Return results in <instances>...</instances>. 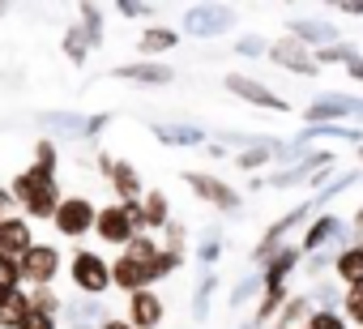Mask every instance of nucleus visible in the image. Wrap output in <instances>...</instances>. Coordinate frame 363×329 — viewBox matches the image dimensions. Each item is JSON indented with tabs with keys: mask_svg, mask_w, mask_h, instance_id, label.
<instances>
[{
	"mask_svg": "<svg viewBox=\"0 0 363 329\" xmlns=\"http://www.w3.org/2000/svg\"><path fill=\"white\" fill-rule=\"evenodd\" d=\"M111 77L137 82V86H167V82L175 77V69H171V65H158V60H141V65H116Z\"/></svg>",
	"mask_w": 363,
	"mask_h": 329,
	"instance_id": "obj_20",
	"label": "nucleus"
},
{
	"mask_svg": "<svg viewBox=\"0 0 363 329\" xmlns=\"http://www.w3.org/2000/svg\"><path fill=\"white\" fill-rule=\"evenodd\" d=\"M218 252H223V231H218V227L201 231V244H197V265H201V274H214Z\"/></svg>",
	"mask_w": 363,
	"mask_h": 329,
	"instance_id": "obj_29",
	"label": "nucleus"
},
{
	"mask_svg": "<svg viewBox=\"0 0 363 329\" xmlns=\"http://www.w3.org/2000/svg\"><path fill=\"white\" fill-rule=\"evenodd\" d=\"M99 172H103L107 184L116 189V201H141V197H145V184H141V176H137L133 162L111 158V154H99Z\"/></svg>",
	"mask_w": 363,
	"mask_h": 329,
	"instance_id": "obj_9",
	"label": "nucleus"
},
{
	"mask_svg": "<svg viewBox=\"0 0 363 329\" xmlns=\"http://www.w3.org/2000/svg\"><path fill=\"white\" fill-rule=\"evenodd\" d=\"M94 223H99V206L90 201V197H65L60 201V210H56V218H52V227L65 235V240H82V235H94Z\"/></svg>",
	"mask_w": 363,
	"mask_h": 329,
	"instance_id": "obj_3",
	"label": "nucleus"
},
{
	"mask_svg": "<svg viewBox=\"0 0 363 329\" xmlns=\"http://www.w3.org/2000/svg\"><path fill=\"white\" fill-rule=\"evenodd\" d=\"M111 120H116L111 111H99V116H86V137H99V133H103V128H107Z\"/></svg>",
	"mask_w": 363,
	"mask_h": 329,
	"instance_id": "obj_47",
	"label": "nucleus"
},
{
	"mask_svg": "<svg viewBox=\"0 0 363 329\" xmlns=\"http://www.w3.org/2000/svg\"><path fill=\"white\" fill-rule=\"evenodd\" d=\"M325 167H337V158H333V150H312L303 162H291V167H278L265 184H274V189H295V184H312Z\"/></svg>",
	"mask_w": 363,
	"mask_h": 329,
	"instance_id": "obj_7",
	"label": "nucleus"
},
{
	"mask_svg": "<svg viewBox=\"0 0 363 329\" xmlns=\"http://www.w3.org/2000/svg\"><path fill=\"white\" fill-rule=\"evenodd\" d=\"M39 124L60 137H86V116H77V111H43Z\"/></svg>",
	"mask_w": 363,
	"mask_h": 329,
	"instance_id": "obj_28",
	"label": "nucleus"
},
{
	"mask_svg": "<svg viewBox=\"0 0 363 329\" xmlns=\"http://www.w3.org/2000/svg\"><path fill=\"white\" fill-rule=\"evenodd\" d=\"M286 35H291V39H299L303 48H312V52L342 43V30H337L333 22H320V18H299V22H286Z\"/></svg>",
	"mask_w": 363,
	"mask_h": 329,
	"instance_id": "obj_14",
	"label": "nucleus"
},
{
	"mask_svg": "<svg viewBox=\"0 0 363 329\" xmlns=\"http://www.w3.org/2000/svg\"><path fill=\"white\" fill-rule=\"evenodd\" d=\"M252 295H257V299L265 295V274H261V269H252V274H244V278L235 282V291H231V308H244Z\"/></svg>",
	"mask_w": 363,
	"mask_h": 329,
	"instance_id": "obj_30",
	"label": "nucleus"
},
{
	"mask_svg": "<svg viewBox=\"0 0 363 329\" xmlns=\"http://www.w3.org/2000/svg\"><path fill=\"white\" fill-rule=\"evenodd\" d=\"M60 320H65L69 329H103L111 316H107V303H103V299H86V295H77V299H65Z\"/></svg>",
	"mask_w": 363,
	"mask_h": 329,
	"instance_id": "obj_15",
	"label": "nucleus"
},
{
	"mask_svg": "<svg viewBox=\"0 0 363 329\" xmlns=\"http://www.w3.org/2000/svg\"><path fill=\"white\" fill-rule=\"evenodd\" d=\"M342 299H346V286L342 282H316V291H312V303L316 308H329V312H342Z\"/></svg>",
	"mask_w": 363,
	"mask_h": 329,
	"instance_id": "obj_32",
	"label": "nucleus"
},
{
	"mask_svg": "<svg viewBox=\"0 0 363 329\" xmlns=\"http://www.w3.org/2000/svg\"><path fill=\"white\" fill-rule=\"evenodd\" d=\"M308 124H346V120H363V99L350 94H320L303 107Z\"/></svg>",
	"mask_w": 363,
	"mask_h": 329,
	"instance_id": "obj_6",
	"label": "nucleus"
},
{
	"mask_svg": "<svg viewBox=\"0 0 363 329\" xmlns=\"http://www.w3.org/2000/svg\"><path fill=\"white\" fill-rule=\"evenodd\" d=\"M342 252H346V248H320V252H312V257H303V265H308L303 274H312V278L320 282V274H325V269H333Z\"/></svg>",
	"mask_w": 363,
	"mask_h": 329,
	"instance_id": "obj_38",
	"label": "nucleus"
},
{
	"mask_svg": "<svg viewBox=\"0 0 363 329\" xmlns=\"http://www.w3.org/2000/svg\"><path fill=\"white\" fill-rule=\"evenodd\" d=\"M39 240H35V231H30V223L22 218V214H13V218H5L0 223V257H13V261H22L30 248H35Z\"/></svg>",
	"mask_w": 363,
	"mask_h": 329,
	"instance_id": "obj_17",
	"label": "nucleus"
},
{
	"mask_svg": "<svg viewBox=\"0 0 363 329\" xmlns=\"http://www.w3.org/2000/svg\"><path fill=\"white\" fill-rule=\"evenodd\" d=\"M77 13H82V30H86L90 48H99V43H103V9H99V5H82Z\"/></svg>",
	"mask_w": 363,
	"mask_h": 329,
	"instance_id": "obj_37",
	"label": "nucleus"
},
{
	"mask_svg": "<svg viewBox=\"0 0 363 329\" xmlns=\"http://www.w3.org/2000/svg\"><path fill=\"white\" fill-rule=\"evenodd\" d=\"M60 201H65L60 184L35 189V193H26V197H22V218H26V223H52V218H56V210H60Z\"/></svg>",
	"mask_w": 363,
	"mask_h": 329,
	"instance_id": "obj_19",
	"label": "nucleus"
},
{
	"mask_svg": "<svg viewBox=\"0 0 363 329\" xmlns=\"http://www.w3.org/2000/svg\"><path fill=\"white\" fill-rule=\"evenodd\" d=\"M22 286H26L22 261H13V257H0V291H22Z\"/></svg>",
	"mask_w": 363,
	"mask_h": 329,
	"instance_id": "obj_40",
	"label": "nucleus"
},
{
	"mask_svg": "<svg viewBox=\"0 0 363 329\" xmlns=\"http://www.w3.org/2000/svg\"><path fill=\"white\" fill-rule=\"evenodd\" d=\"M69 278H73L77 295L103 299V295L111 291V261H103L94 248H73V257H69Z\"/></svg>",
	"mask_w": 363,
	"mask_h": 329,
	"instance_id": "obj_1",
	"label": "nucleus"
},
{
	"mask_svg": "<svg viewBox=\"0 0 363 329\" xmlns=\"http://www.w3.org/2000/svg\"><path fill=\"white\" fill-rule=\"evenodd\" d=\"M94 235H99L103 244H111V248H120V252H124V248L137 240V227H133V218L124 214V206H120V201H111V206H103V210H99Z\"/></svg>",
	"mask_w": 363,
	"mask_h": 329,
	"instance_id": "obj_11",
	"label": "nucleus"
},
{
	"mask_svg": "<svg viewBox=\"0 0 363 329\" xmlns=\"http://www.w3.org/2000/svg\"><path fill=\"white\" fill-rule=\"evenodd\" d=\"M308 329H350V320L342 312H329V308H316L308 316Z\"/></svg>",
	"mask_w": 363,
	"mask_h": 329,
	"instance_id": "obj_43",
	"label": "nucleus"
},
{
	"mask_svg": "<svg viewBox=\"0 0 363 329\" xmlns=\"http://www.w3.org/2000/svg\"><path fill=\"white\" fill-rule=\"evenodd\" d=\"M354 248H363V227H354Z\"/></svg>",
	"mask_w": 363,
	"mask_h": 329,
	"instance_id": "obj_53",
	"label": "nucleus"
},
{
	"mask_svg": "<svg viewBox=\"0 0 363 329\" xmlns=\"http://www.w3.org/2000/svg\"><path fill=\"white\" fill-rule=\"evenodd\" d=\"M150 133L162 145H210V133L201 124H150Z\"/></svg>",
	"mask_w": 363,
	"mask_h": 329,
	"instance_id": "obj_21",
	"label": "nucleus"
},
{
	"mask_svg": "<svg viewBox=\"0 0 363 329\" xmlns=\"http://www.w3.org/2000/svg\"><path fill=\"white\" fill-rule=\"evenodd\" d=\"M162 235H167V240H162V248H167V252H179V257H189V227L179 223V218H171V223L162 227Z\"/></svg>",
	"mask_w": 363,
	"mask_h": 329,
	"instance_id": "obj_36",
	"label": "nucleus"
},
{
	"mask_svg": "<svg viewBox=\"0 0 363 329\" xmlns=\"http://www.w3.org/2000/svg\"><path fill=\"white\" fill-rule=\"evenodd\" d=\"M13 214H18V197H13V189H0V223L13 218Z\"/></svg>",
	"mask_w": 363,
	"mask_h": 329,
	"instance_id": "obj_48",
	"label": "nucleus"
},
{
	"mask_svg": "<svg viewBox=\"0 0 363 329\" xmlns=\"http://www.w3.org/2000/svg\"><path fill=\"white\" fill-rule=\"evenodd\" d=\"M303 265V248L299 244H282L265 265H261V274H265V291H291V274Z\"/></svg>",
	"mask_w": 363,
	"mask_h": 329,
	"instance_id": "obj_13",
	"label": "nucleus"
},
{
	"mask_svg": "<svg viewBox=\"0 0 363 329\" xmlns=\"http://www.w3.org/2000/svg\"><path fill=\"white\" fill-rule=\"evenodd\" d=\"M179 30H171V26H145L141 30V39H137V52L145 56V60H154V56H167V52H175L179 48Z\"/></svg>",
	"mask_w": 363,
	"mask_h": 329,
	"instance_id": "obj_22",
	"label": "nucleus"
},
{
	"mask_svg": "<svg viewBox=\"0 0 363 329\" xmlns=\"http://www.w3.org/2000/svg\"><path fill=\"white\" fill-rule=\"evenodd\" d=\"M30 312V291H0V329H18Z\"/></svg>",
	"mask_w": 363,
	"mask_h": 329,
	"instance_id": "obj_25",
	"label": "nucleus"
},
{
	"mask_svg": "<svg viewBox=\"0 0 363 329\" xmlns=\"http://www.w3.org/2000/svg\"><path fill=\"white\" fill-rule=\"evenodd\" d=\"M179 265H184V257H179V252H167V248H158V257L150 261V278H154V282H162V278H171Z\"/></svg>",
	"mask_w": 363,
	"mask_h": 329,
	"instance_id": "obj_39",
	"label": "nucleus"
},
{
	"mask_svg": "<svg viewBox=\"0 0 363 329\" xmlns=\"http://www.w3.org/2000/svg\"><path fill=\"white\" fill-rule=\"evenodd\" d=\"M227 90H231L235 99L252 103V107H265V111L291 116V103H286V99H278V94H274L265 82H257V77H248V73H227Z\"/></svg>",
	"mask_w": 363,
	"mask_h": 329,
	"instance_id": "obj_10",
	"label": "nucleus"
},
{
	"mask_svg": "<svg viewBox=\"0 0 363 329\" xmlns=\"http://www.w3.org/2000/svg\"><path fill=\"white\" fill-rule=\"evenodd\" d=\"M18 329H56V316H43V312H35V308H30V312H26V320H22Z\"/></svg>",
	"mask_w": 363,
	"mask_h": 329,
	"instance_id": "obj_46",
	"label": "nucleus"
},
{
	"mask_svg": "<svg viewBox=\"0 0 363 329\" xmlns=\"http://www.w3.org/2000/svg\"><path fill=\"white\" fill-rule=\"evenodd\" d=\"M184 184H189L201 201H210L214 210H223V214H240V210H244L240 189L223 184V180H218V176H210V172H184Z\"/></svg>",
	"mask_w": 363,
	"mask_h": 329,
	"instance_id": "obj_5",
	"label": "nucleus"
},
{
	"mask_svg": "<svg viewBox=\"0 0 363 329\" xmlns=\"http://www.w3.org/2000/svg\"><path fill=\"white\" fill-rule=\"evenodd\" d=\"M103 329H133V325H128V320H120V316H111V320H107Z\"/></svg>",
	"mask_w": 363,
	"mask_h": 329,
	"instance_id": "obj_52",
	"label": "nucleus"
},
{
	"mask_svg": "<svg viewBox=\"0 0 363 329\" xmlns=\"http://www.w3.org/2000/svg\"><path fill=\"white\" fill-rule=\"evenodd\" d=\"M316 312V303H312V295H291L286 303H282V312L274 316V325L269 329H299V325H308V316Z\"/></svg>",
	"mask_w": 363,
	"mask_h": 329,
	"instance_id": "obj_24",
	"label": "nucleus"
},
{
	"mask_svg": "<svg viewBox=\"0 0 363 329\" xmlns=\"http://www.w3.org/2000/svg\"><path fill=\"white\" fill-rule=\"evenodd\" d=\"M60 248L56 244H35L26 257H22V274H26V286H52L56 274H60Z\"/></svg>",
	"mask_w": 363,
	"mask_h": 329,
	"instance_id": "obj_12",
	"label": "nucleus"
},
{
	"mask_svg": "<svg viewBox=\"0 0 363 329\" xmlns=\"http://www.w3.org/2000/svg\"><path fill=\"white\" fill-rule=\"evenodd\" d=\"M30 308H35V312H43V316H56V320H60L65 299H60L52 286H30Z\"/></svg>",
	"mask_w": 363,
	"mask_h": 329,
	"instance_id": "obj_33",
	"label": "nucleus"
},
{
	"mask_svg": "<svg viewBox=\"0 0 363 329\" xmlns=\"http://www.w3.org/2000/svg\"><path fill=\"white\" fill-rule=\"evenodd\" d=\"M333 278L350 291V286H363V248H346L342 257H337V265H333Z\"/></svg>",
	"mask_w": 363,
	"mask_h": 329,
	"instance_id": "obj_26",
	"label": "nucleus"
},
{
	"mask_svg": "<svg viewBox=\"0 0 363 329\" xmlns=\"http://www.w3.org/2000/svg\"><path fill=\"white\" fill-rule=\"evenodd\" d=\"M359 162H363V145H359Z\"/></svg>",
	"mask_w": 363,
	"mask_h": 329,
	"instance_id": "obj_55",
	"label": "nucleus"
},
{
	"mask_svg": "<svg viewBox=\"0 0 363 329\" xmlns=\"http://www.w3.org/2000/svg\"><path fill=\"white\" fill-rule=\"evenodd\" d=\"M154 13V5H137V0H124L120 5V18H150Z\"/></svg>",
	"mask_w": 363,
	"mask_h": 329,
	"instance_id": "obj_49",
	"label": "nucleus"
},
{
	"mask_svg": "<svg viewBox=\"0 0 363 329\" xmlns=\"http://www.w3.org/2000/svg\"><path fill=\"white\" fill-rule=\"evenodd\" d=\"M337 13H346V18H363V0H350V5H337Z\"/></svg>",
	"mask_w": 363,
	"mask_h": 329,
	"instance_id": "obj_50",
	"label": "nucleus"
},
{
	"mask_svg": "<svg viewBox=\"0 0 363 329\" xmlns=\"http://www.w3.org/2000/svg\"><path fill=\"white\" fill-rule=\"evenodd\" d=\"M346 73H350L354 82H363V56H359V60H350V65H346Z\"/></svg>",
	"mask_w": 363,
	"mask_h": 329,
	"instance_id": "obj_51",
	"label": "nucleus"
},
{
	"mask_svg": "<svg viewBox=\"0 0 363 329\" xmlns=\"http://www.w3.org/2000/svg\"><path fill=\"white\" fill-rule=\"evenodd\" d=\"M158 248H162V244H158V240H154V235H137V240H133V244H128V248H124V252H128V257H137V261H145V265H150V261H154V257H158Z\"/></svg>",
	"mask_w": 363,
	"mask_h": 329,
	"instance_id": "obj_44",
	"label": "nucleus"
},
{
	"mask_svg": "<svg viewBox=\"0 0 363 329\" xmlns=\"http://www.w3.org/2000/svg\"><path fill=\"white\" fill-rule=\"evenodd\" d=\"M141 210H145V235H158V231L171 223V201H167L162 189H150V193L141 197Z\"/></svg>",
	"mask_w": 363,
	"mask_h": 329,
	"instance_id": "obj_23",
	"label": "nucleus"
},
{
	"mask_svg": "<svg viewBox=\"0 0 363 329\" xmlns=\"http://www.w3.org/2000/svg\"><path fill=\"white\" fill-rule=\"evenodd\" d=\"M359 180H363V172L354 167V172H346V176H337V180H329V189H320V193H316L312 201H316V206H325L329 197H337V193H346V189H350V184H359Z\"/></svg>",
	"mask_w": 363,
	"mask_h": 329,
	"instance_id": "obj_42",
	"label": "nucleus"
},
{
	"mask_svg": "<svg viewBox=\"0 0 363 329\" xmlns=\"http://www.w3.org/2000/svg\"><path fill=\"white\" fill-rule=\"evenodd\" d=\"M342 316L350 320V329H363V286H350L342 299Z\"/></svg>",
	"mask_w": 363,
	"mask_h": 329,
	"instance_id": "obj_41",
	"label": "nucleus"
},
{
	"mask_svg": "<svg viewBox=\"0 0 363 329\" xmlns=\"http://www.w3.org/2000/svg\"><path fill=\"white\" fill-rule=\"evenodd\" d=\"M94 48H90V39H86V30H82V22L77 26H69V35H65V56L73 60V65H86V56H90Z\"/></svg>",
	"mask_w": 363,
	"mask_h": 329,
	"instance_id": "obj_34",
	"label": "nucleus"
},
{
	"mask_svg": "<svg viewBox=\"0 0 363 329\" xmlns=\"http://www.w3.org/2000/svg\"><path fill=\"white\" fill-rule=\"evenodd\" d=\"M162 316H167V308H162V299L154 295V286L128 295V316H124V320H128L133 329H158Z\"/></svg>",
	"mask_w": 363,
	"mask_h": 329,
	"instance_id": "obj_18",
	"label": "nucleus"
},
{
	"mask_svg": "<svg viewBox=\"0 0 363 329\" xmlns=\"http://www.w3.org/2000/svg\"><path fill=\"white\" fill-rule=\"evenodd\" d=\"M218 291V274H201L197 291H193V320H206L210 316V299Z\"/></svg>",
	"mask_w": 363,
	"mask_h": 329,
	"instance_id": "obj_31",
	"label": "nucleus"
},
{
	"mask_svg": "<svg viewBox=\"0 0 363 329\" xmlns=\"http://www.w3.org/2000/svg\"><path fill=\"white\" fill-rule=\"evenodd\" d=\"M111 286H120L124 295H137V291L154 286L150 265H145V261H137V257H128V252H120V257L111 261Z\"/></svg>",
	"mask_w": 363,
	"mask_h": 329,
	"instance_id": "obj_16",
	"label": "nucleus"
},
{
	"mask_svg": "<svg viewBox=\"0 0 363 329\" xmlns=\"http://www.w3.org/2000/svg\"><path fill=\"white\" fill-rule=\"evenodd\" d=\"M235 22H240L235 5H189L184 22H179V35H189V39H218V35L235 30Z\"/></svg>",
	"mask_w": 363,
	"mask_h": 329,
	"instance_id": "obj_2",
	"label": "nucleus"
},
{
	"mask_svg": "<svg viewBox=\"0 0 363 329\" xmlns=\"http://www.w3.org/2000/svg\"><path fill=\"white\" fill-rule=\"evenodd\" d=\"M299 329H308V325H299Z\"/></svg>",
	"mask_w": 363,
	"mask_h": 329,
	"instance_id": "obj_56",
	"label": "nucleus"
},
{
	"mask_svg": "<svg viewBox=\"0 0 363 329\" xmlns=\"http://www.w3.org/2000/svg\"><path fill=\"white\" fill-rule=\"evenodd\" d=\"M354 244V235H350V227L337 218V214H316L312 223H308V231H303V257H312V252H320V248H350Z\"/></svg>",
	"mask_w": 363,
	"mask_h": 329,
	"instance_id": "obj_4",
	"label": "nucleus"
},
{
	"mask_svg": "<svg viewBox=\"0 0 363 329\" xmlns=\"http://www.w3.org/2000/svg\"><path fill=\"white\" fill-rule=\"evenodd\" d=\"M235 52H240V56H248V60H257V56H269V43H265L261 35H244V39L235 43Z\"/></svg>",
	"mask_w": 363,
	"mask_h": 329,
	"instance_id": "obj_45",
	"label": "nucleus"
},
{
	"mask_svg": "<svg viewBox=\"0 0 363 329\" xmlns=\"http://www.w3.org/2000/svg\"><path fill=\"white\" fill-rule=\"evenodd\" d=\"M350 60H359V48L346 43V39L333 43V48H320V52H316V65H320V69H325V65H350Z\"/></svg>",
	"mask_w": 363,
	"mask_h": 329,
	"instance_id": "obj_35",
	"label": "nucleus"
},
{
	"mask_svg": "<svg viewBox=\"0 0 363 329\" xmlns=\"http://www.w3.org/2000/svg\"><path fill=\"white\" fill-rule=\"evenodd\" d=\"M269 60H274L278 69H286V73H299V77H316V73H320L316 52H312V48H303V43H299V39H291V35H282V39H274V43H269Z\"/></svg>",
	"mask_w": 363,
	"mask_h": 329,
	"instance_id": "obj_8",
	"label": "nucleus"
},
{
	"mask_svg": "<svg viewBox=\"0 0 363 329\" xmlns=\"http://www.w3.org/2000/svg\"><path fill=\"white\" fill-rule=\"evenodd\" d=\"M5 13H9V9H5V5H0V18H5Z\"/></svg>",
	"mask_w": 363,
	"mask_h": 329,
	"instance_id": "obj_54",
	"label": "nucleus"
},
{
	"mask_svg": "<svg viewBox=\"0 0 363 329\" xmlns=\"http://www.w3.org/2000/svg\"><path fill=\"white\" fill-rule=\"evenodd\" d=\"M278 150H282V141H278V137H265V141H261L257 150H244V154L235 158V167H240V172H252V176H257V167H269V162L278 158Z\"/></svg>",
	"mask_w": 363,
	"mask_h": 329,
	"instance_id": "obj_27",
	"label": "nucleus"
}]
</instances>
